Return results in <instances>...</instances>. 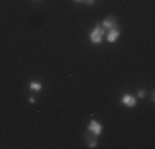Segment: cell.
<instances>
[{
	"mask_svg": "<svg viewBox=\"0 0 155 149\" xmlns=\"http://www.w3.org/2000/svg\"><path fill=\"white\" fill-rule=\"evenodd\" d=\"M120 103H122L125 108H135V104H137V98L132 96L130 93H124L122 98H120Z\"/></svg>",
	"mask_w": 155,
	"mask_h": 149,
	"instance_id": "cell-3",
	"label": "cell"
},
{
	"mask_svg": "<svg viewBox=\"0 0 155 149\" xmlns=\"http://www.w3.org/2000/svg\"><path fill=\"white\" fill-rule=\"evenodd\" d=\"M28 101H30L31 104H35V103H36V99H35V98H33V96H31V98H30V99H28Z\"/></svg>",
	"mask_w": 155,
	"mask_h": 149,
	"instance_id": "cell-10",
	"label": "cell"
},
{
	"mask_svg": "<svg viewBox=\"0 0 155 149\" xmlns=\"http://www.w3.org/2000/svg\"><path fill=\"white\" fill-rule=\"evenodd\" d=\"M101 27L104 28V30H110V28H116V27H119V25H117V20H116V17H107V18H104V20L101 22Z\"/></svg>",
	"mask_w": 155,
	"mask_h": 149,
	"instance_id": "cell-5",
	"label": "cell"
},
{
	"mask_svg": "<svg viewBox=\"0 0 155 149\" xmlns=\"http://www.w3.org/2000/svg\"><path fill=\"white\" fill-rule=\"evenodd\" d=\"M119 36H120V28H119V27H116V28H110V30H107V35H106V40H107L109 43H116Z\"/></svg>",
	"mask_w": 155,
	"mask_h": 149,
	"instance_id": "cell-4",
	"label": "cell"
},
{
	"mask_svg": "<svg viewBox=\"0 0 155 149\" xmlns=\"http://www.w3.org/2000/svg\"><path fill=\"white\" fill-rule=\"evenodd\" d=\"M87 147H91V149L97 147V141H96V139H91V137L87 136Z\"/></svg>",
	"mask_w": 155,
	"mask_h": 149,
	"instance_id": "cell-7",
	"label": "cell"
},
{
	"mask_svg": "<svg viewBox=\"0 0 155 149\" xmlns=\"http://www.w3.org/2000/svg\"><path fill=\"white\" fill-rule=\"evenodd\" d=\"M28 88L31 89V91H36V93H40L43 89V85L40 83V81H30V85H28Z\"/></svg>",
	"mask_w": 155,
	"mask_h": 149,
	"instance_id": "cell-6",
	"label": "cell"
},
{
	"mask_svg": "<svg viewBox=\"0 0 155 149\" xmlns=\"http://www.w3.org/2000/svg\"><path fill=\"white\" fill-rule=\"evenodd\" d=\"M73 2H83V0H73Z\"/></svg>",
	"mask_w": 155,
	"mask_h": 149,
	"instance_id": "cell-11",
	"label": "cell"
},
{
	"mask_svg": "<svg viewBox=\"0 0 155 149\" xmlns=\"http://www.w3.org/2000/svg\"><path fill=\"white\" fill-rule=\"evenodd\" d=\"M87 133L94 134V136H99V134L102 133V124L97 119H91L89 124H87Z\"/></svg>",
	"mask_w": 155,
	"mask_h": 149,
	"instance_id": "cell-2",
	"label": "cell"
},
{
	"mask_svg": "<svg viewBox=\"0 0 155 149\" xmlns=\"http://www.w3.org/2000/svg\"><path fill=\"white\" fill-rule=\"evenodd\" d=\"M104 35H106V30L101 27V23H97L93 30H91V33H89V40H91V43H93V45L102 43V40H104Z\"/></svg>",
	"mask_w": 155,
	"mask_h": 149,
	"instance_id": "cell-1",
	"label": "cell"
},
{
	"mask_svg": "<svg viewBox=\"0 0 155 149\" xmlns=\"http://www.w3.org/2000/svg\"><path fill=\"white\" fill-rule=\"evenodd\" d=\"M84 3H86V5H94V2L96 0H83Z\"/></svg>",
	"mask_w": 155,
	"mask_h": 149,
	"instance_id": "cell-9",
	"label": "cell"
},
{
	"mask_svg": "<svg viewBox=\"0 0 155 149\" xmlns=\"http://www.w3.org/2000/svg\"><path fill=\"white\" fill-rule=\"evenodd\" d=\"M145 96H147L145 89H139V91H137V98H145Z\"/></svg>",
	"mask_w": 155,
	"mask_h": 149,
	"instance_id": "cell-8",
	"label": "cell"
}]
</instances>
